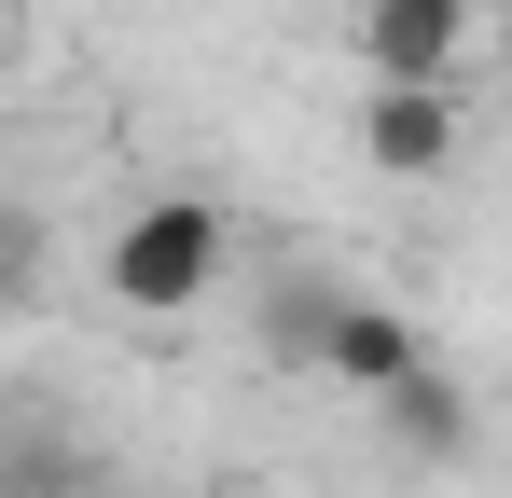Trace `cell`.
I'll use <instances>...</instances> for the list:
<instances>
[{
  "label": "cell",
  "mask_w": 512,
  "mask_h": 498,
  "mask_svg": "<svg viewBox=\"0 0 512 498\" xmlns=\"http://www.w3.org/2000/svg\"><path fill=\"white\" fill-rule=\"evenodd\" d=\"M222 263H236V222L208 194H153V208H125V236L97 249V277H111L125 319H194L222 291Z\"/></svg>",
  "instance_id": "cell-1"
},
{
  "label": "cell",
  "mask_w": 512,
  "mask_h": 498,
  "mask_svg": "<svg viewBox=\"0 0 512 498\" xmlns=\"http://www.w3.org/2000/svg\"><path fill=\"white\" fill-rule=\"evenodd\" d=\"M277 346H291V360H319V374H346L360 402H374V388H402V374L429 360V332L402 319V305H374V291H319V277H305V291H277Z\"/></svg>",
  "instance_id": "cell-2"
},
{
  "label": "cell",
  "mask_w": 512,
  "mask_h": 498,
  "mask_svg": "<svg viewBox=\"0 0 512 498\" xmlns=\"http://www.w3.org/2000/svg\"><path fill=\"white\" fill-rule=\"evenodd\" d=\"M360 166L374 180H443L457 166V83H374L360 97Z\"/></svg>",
  "instance_id": "cell-3"
},
{
  "label": "cell",
  "mask_w": 512,
  "mask_h": 498,
  "mask_svg": "<svg viewBox=\"0 0 512 498\" xmlns=\"http://www.w3.org/2000/svg\"><path fill=\"white\" fill-rule=\"evenodd\" d=\"M485 0H360V70L374 83H443Z\"/></svg>",
  "instance_id": "cell-4"
},
{
  "label": "cell",
  "mask_w": 512,
  "mask_h": 498,
  "mask_svg": "<svg viewBox=\"0 0 512 498\" xmlns=\"http://www.w3.org/2000/svg\"><path fill=\"white\" fill-rule=\"evenodd\" d=\"M374 415H388V443H402V457H429V471H457V457H471V388L443 374V346H429L402 388H374Z\"/></svg>",
  "instance_id": "cell-5"
},
{
  "label": "cell",
  "mask_w": 512,
  "mask_h": 498,
  "mask_svg": "<svg viewBox=\"0 0 512 498\" xmlns=\"http://www.w3.org/2000/svg\"><path fill=\"white\" fill-rule=\"evenodd\" d=\"M0 498H97V443L70 415H14L0 429Z\"/></svg>",
  "instance_id": "cell-6"
},
{
  "label": "cell",
  "mask_w": 512,
  "mask_h": 498,
  "mask_svg": "<svg viewBox=\"0 0 512 498\" xmlns=\"http://www.w3.org/2000/svg\"><path fill=\"white\" fill-rule=\"evenodd\" d=\"M14 305H28V236L0 222V319H14Z\"/></svg>",
  "instance_id": "cell-7"
}]
</instances>
